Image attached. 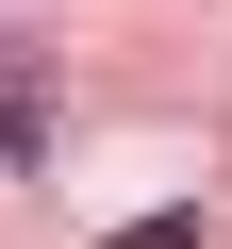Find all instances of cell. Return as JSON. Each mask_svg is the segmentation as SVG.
<instances>
[{
	"label": "cell",
	"instance_id": "obj_1",
	"mask_svg": "<svg viewBox=\"0 0 232 249\" xmlns=\"http://www.w3.org/2000/svg\"><path fill=\"white\" fill-rule=\"evenodd\" d=\"M99 249H199V199H166V216H116Z\"/></svg>",
	"mask_w": 232,
	"mask_h": 249
}]
</instances>
